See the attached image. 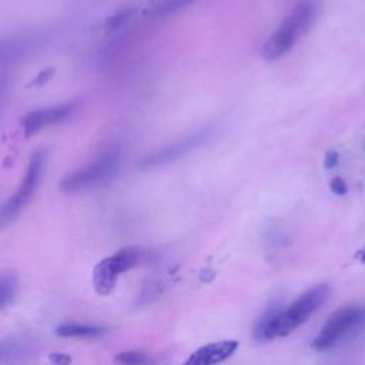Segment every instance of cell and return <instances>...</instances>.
Wrapping results in <instances>:
<instances>
[{"label":"cell","mask_w":365,"mask_h":365,"mask_svg":"<svg viewBox=\"0 0 365 365\" xmlns=\"http://www.w3.org/2000/svg\"><path fill=\"white\" fill-rule=\"evenodd\" d=\"M318 14L315 0H298L291 13L261 47V56L267 61H275L287 54L301 36L314 24Z\"/></svg>","instance_id":"6da1fadb"},{"label":"cell","mask_w":365,"mask_h":365,"mask_svg":"<svg viewBox=\"0 0 365 365\" xmlns=\"http://www.w3.org/2000/svg\"><path fill=\"white\" fill-rule=\"evenodd\" d=\"M329 291L328 284H318L299 295L287 308L282 307L265 329L264 342L285 336L301 327L328 299Z\"/></svg>","instance_id":"7a4b0ae2"},{"label":"cell","mask_w":365,"mask_h":365,"mask_svg":"<svg viewBox=\"0 0 365 365\" xmlns=\"http://www.w3.org/2000/svg\"><path fill=\"white\" fill-rule=\"evenodd\" d=\"M362 329H365V305H346L328 317L311 346L317 352H327L354 338Z\"/></svg>","instance_id":"3957f363"},{"label":"cell","mask_w":365,"mask_h":365,"mask_svg":"<svg viewBox=\"0 0 365 365\" xmlns=\"http://www.w3.org/2000/svg\"><path fill=\"white\" fill-rule=\"evenodd\" d=\"M215 133V128L212 125H205L200 130H195L184 137H180L178 140L165 144L148 154H145L140 161L138 167L143 170H154L158 167H164L168 164H173L192 151L198 150L204 144H207Z\"/></svg>","instance_id":"277c9868"},{"label":"cell","mask_w":365,"mask_h":365,"mask_svg":"<svg viewBox=\"0 0 365 365\" xmlns=\"http://www.w3.org/2000/svg\"><path fill=\"white\" fill-rule=\"evenodd\" d=\"M118 150L107 151L98 158H96L93 163L83 165L64 175L60 181V190L64 192H78L97 187L101 182L111 178V175L118 168Z\"/></svg>","instance_id":"5b68a950"},{"label":"cell","mask_w":365,"mask_h":365,"mask_svg":"<svg viewBox=\"0 0 365 365\" xmlns=\"http://www.w3.org/2000/svg\"><path fill=\"white\" fill-rule=\"evenodd\" d=\"M46 153L43 150H37L33 153L26 174L19 185V188L16 190V192L3 204L1 207V212H0V220L1 224L6 225L11 221L16 220V217L21 212V210L29 204V201L31 200L38 181H40V175L44 167V160H46Z\"/></svg>","instance_id":"8992f818"},{"label":"cell","mask_w":365,"mask_h":365,"mask_svg":"<svg viewBox=\"0 0 365 365\" xmlns=\"http://www.w3.org/2000/svg\"><path fill=\"white\" fill-rule=\"evenodd\" d=\"M74 111L73 104H60V106H53L47 108H38L29 111L23 118H21V125L26 137H30L36 134L38 130L47 125L58 124L67 120L71 113Z\"/></svg>","instance_id":"52a82bcc"},{"label":"cell","mask_w":365,"mask_h":365,"mask_svg":"<svg viewBox=\"0 0 365 365\" xmlns=\"http://www.w3.org/2000/svg\"><path fill=\"white\" fill-rule=\"evenodd\" d=\"M240 342L235 339H224L210 342L194 351L182 365H220L227 361L238 349Z\"/></svg>","instance_id":"ba28073f"},{"label":"cell","mask_w":365,"mask_h":365,"mask_svg":"<svg viewBox=\"0 0 365 365\" xmlns=\"http://www.w3.org/2000/svg\"><path fill=\"white\" fill-rule=\"evenodd\" d=\"M120 275L121 274L115 269L110 257H106L104 259L97 262L93 269V285L96 292L101 297L108 295L115 288Z\"/></svg>","instance_id":"9c48e42d"},{"label":"cell","mask_w":365,"mask_h":365,"mask_svg":"<svg viewBox=\"0 0 365 365\" xmlns=\"http://www.w3.org/2000/svg\"><path fill=\"white\" fill-rule=\"evenodd\" d=\"M106 332L107 329L104 327L86 324H63L56 329V334L63 338H93Z\"/></svg>","instance_id":"30bf717a"},{"label":"cell","mask_w":365,"mask_h":365,"mask_svg":"<svg viewBox=\"0 0 365 365\" xmlns=\"http://www.w3.org/2000/svg\"><path fill=\"white\" fill-rule=\"evenodd\" d=\"M197 0H158L150 9V14L154 17H167L175 14Z\"/></svg>","instance_id":"8fae6325"},{"label":"cell","mask_w":365,"mask_h":365,"mask_svg":"<svg viewBox=\"0 0 365 365\" xmlns=\"http://www.w3.org/2000/svg\"><path fill=\"white\" fill-rule=\"evenodd\" d=\"M17 279L13 274H3L0 278V308H6L14 298Z\"/></svg>","instance_id":"7c38bea8"},{"label":"cell","mask_w":365,"mask_h":365,"mask_svg":"<svg viewBox=\"0 0 365 365\" xmlns=\"http://www.w3.org/2000/svg\"><path fill=\"white\" fill-rule=\"evenodd\" d=\"M115 362L120 365H151V358L140 351H124L115 355Z\"/></svg>","instance_id":"4fadbf2b"},{"label":"cell","mask_w":365,"mask_h":365,"mask_svg":"<svg viewBox=\"0 0 365 365\" xmlns=\"http://www.w3.org/2000/svg\"><path fill=\"white\" fill-rule=\"evenodd\" d=\"M329 187L334 194L336 195H345L348 192V185L341 177H334L329 182Z\"/></svg>","instance_id":"5bb4252c"},{"label":"cell","mask_w":365,"mask_h":365,"mask_svg":"<svg viewBox=\"0 0 365 365\" xmlns=\"http://www.w3.org/2000/svg\"><path fill=\"white\" fill-rule=\"evenodd\" d=\"M70 361V356L61 352H56L48 356V365H68Z\"/></svg>","instance_id":"9a60e30c"},{"label":"cell","mask_w":365,"mask_h":365,"mask_svg":"<svg viewBox=\"0 0 365 365\" xmlns=\"http://www.w3.org/2000/svg\"><path fill=\"white\" fill-rule=\"evenodd\" d=\"M128 13H130V10H125V11H121L120 14H115V16H113L108 21H107V26L110 27V29H117L125 19H127V16H128Z\"/></svg>","instance_id":"2e32d148"},{"label":"cell","mask_w":365,"mask_h":365,"mask_svg":"<svg viewBox=\"0 0 365 365\" xmlns=\"http://www.w3.org/2000/svg\"><path fill=\"white\" fill-rule=\"evenodd\" d=\"M53 73H54L53 68H46V70H43V71L36 77V80L33 81V84H36V86H43V84H46V83L51 78Z\"/></svg>","instance_id":"e0dca14e"},{"label":"cell","mask_w":365,"mask_h":365,"mask_svg":"<svg viewBox=\"0 0 365 365\" xmlns=\"http://www.w3.org/2000/svg\"><path fill=\"white\" fill-rule=\"evenodd\" d=\"M324 164L327 168H332L338 164V153L335 151H328L325 154V160H324Z\"/></svg>","instance_id":"ac0fdd59"},{"label":"cell","mask_w":365,"mask_h":365,"mask_svg":"<svg viewBox=\"0 0 365 365\" xmlns=\"http://www.w3.org/2000/svg\"><path fill=\"white\" fill-rule=\"evenodd\" d=\"M361 259L365 262V248L361 251Z\"/></svg>","instance_id":"d6986e66"}]
</instances>
